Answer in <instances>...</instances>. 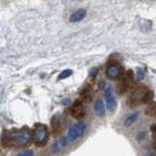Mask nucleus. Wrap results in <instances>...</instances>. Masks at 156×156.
Wrapping results in <instances>:
<instances>
[{"mask_svg":"<svg viewBox=\"0 0 156 156\" xmlns=\"http://www.w3.org/2000/svg\"><path fill=\"white\" fill-rule=\"evenodd\" d=\"M69 142H70V140L67 139V137H65V138H62V139H59V140H57V142L54 143L53 150H54V151H60V150H62V149L67 145Z\"/></svg>","mask_w":156,"mask_h":156,"instance_id":"obj_11","label":"nucleus"},{"mask_svg":"<svg viewBox=\"0 0 156 156\" xmlns=\"http://www.w3.org/2000/svg\"><path fill=\"white\" fill-rule=\"evenodd\" d=\"M133 72L131 71V70H129L125 75H124V78H122V82L118 85V91H119V94H124V93H126L131 87H132V84H133Z\"/></svg>","mask_w":156,"mask_h":156,"instance_id":"obj_5","label":"nucleus"},{"mask_svg":"<svg viewBox=\"0 0 156 156\" xmlns=\"http://www.w3.org/2000/svg\"><path fill=\"white\" fill-rule=\"evenodd\" d=\"M85 122L83 121H78L77 124H75L73 126H71V129L69 130V133H67V139L69 140H76L77 138L82 136L85 131Z\"/></svg>","mask_w":156,"mask_h":156,"instance_id":"obj_4","label":"nucleus"},{"mask_svg":"<svg viewBox=\"0 0 156 156\" xmlns=\"http://www.w3.org/2000/svg\"><path fill=\"white\" fill-rule=\"evenodd\" d=\"M137 117H138V113H133L132 115H130V117H127V119L125 120V125L126 126H129V125H131L135 120L137 119Z\"/></svg>","mask_w":156,"mask_h":156,"instance_id":"obj_17","label":"nucleus"},{"mask_svg":"<svg viewBox=\"0 0 156 156\" xmlns=\"http://www.w3.org/2000/svg\"><path fill=\"white\" fill-rule=\"evenodd\" d=\"M145 114L150 118H155L156 119V102L155 101H151L148 106H147V109H145Z\"/></svg>","mask_w":156,"mask_h":156,"instance_id":"obj_12","label":"nucleus"},{"mask_svg":"<svg viewBox=\"0 0 156 156\" xmlns=\"http://www.w3.org/2000/svg\"><path fill=\"white\" fill-rule=\"evenodd\" d=\"M144 156H154V155H153V154H150V153H145Z\"/></svg>","mask_w":156,"mask_h":156,"instance_id":"obj_22","label":"nucleus"},{"mask_svg":"<svg viewBox=\"0 0 156 156\" xmlns=\"http://www.w3.org/2000/svg\"><path fill=\"white\" fill-rule=\"evenodd\" d=\"M71 75H72V71L71 70H64L58 76V80H61V79H65V78L70 77Z\"/></svg>","mask_w":156,"mask_h":156,"instance_id":"obj_16","label":"nucleus"},{"mask_svg":"<svg viewBox=\"0 0 156 156\" xmlns=\"http://www.w3.org/2000/svg\"><path fill=\"white\" fill-rule=\"evenodd\" d=\"M31 132L24 127L20 130H7L1 135V144L5 148H22L30 143Z\"/></svg>","mask_w":156,"mask_h":156,"instance_id":"obj_1","label":"nucleus"},{"mask_svg":"<svg viewBox=\"0 0 156 156\" xmlns=\"http://www.w3.org/2000/svg\"><path fill=\"white\" fill-rule=\"evenodd\" d=\"M153 148L156 150V139H154V143H153Z\"/></svg>","mask_w":156,"mask_h":156,"instance_id":"obj_21","label":"nucleus"},{"mask_svg":"<svg viewBox=\"0 0 156 156\" xmlns=\"http://www.w3.org/2000/svg\"><path fill=\"white\" fill-rule=\"evenodd\" d=\"M151 135L154 137V139H156V124L151 126Z\"/></svg>","mask_w":156,"mask_h":156,"instance_id":"obj_20","label":"nucleus"},{"mask_svg":"<svg viewBox=\"0 0 156 156\" xmlns=\"http://www.w3.org/2000/svg\"><path fill=\"white\" fill-rule=\"evenodd\" d=\"M48 129L46 125L43 124H36L35 129L33 131V138H34V143L37 147H44L48 142Z\"/></svg>","mask_w":156,"mask_h":156,"instance_id":"obj_2","label":"nucleus"},{"mask_svg":"<svg viewBox=\"0 0 156 156\" xmlns=\"http://www.w3.org/2000/svg\"><path fill=\"white\" fill-rule=\"evenodd\" d=\"M147 93H148V88L144 87V85H140V87L136 88L129 98V106L130 107H136L139 103H143V98H144Z\"/></svg>","mask_w":156,"mask_h":156,"instance_id":"obj_3","label":"nucleus"},{"mask_svg":"<svg viewBox=\"0 0 156 156\" xmlns=\"http://www.w3.org/2000/svg\"><path fill=\"white\" fill-rule=\"evenodd\" d=\"M80 98H83L84 101L89 102V101L93 98V91H91V88H90V87H85V88L80 91Z\"/></svg>","mask_w":156,"mask_h":156,"instance_id":"obj_13","label":"nucleus"},{"mask_svg":"<svg viewBox=\"0 0 156 156\" xmlns=\"http://www.w3.org/2000/svg\"><path fill=\"white\" fill-rule=\"evenodd\" d=\"M103 90H105V98H106L107 108H108L109 111H114L115 107H117V101H115V98H114V95H113L112 88L106 84V87L103 88Z\"/></svg>","mask_w":156,"mask_h":156,"instance_id":"obj_6","label":"nucleus"},{"mask_svg":"<svg viewBox=\"0 0 156 156\" xmlns=\"http://www.w3.org/2000/svg\"><path fill=\"white\" fill-rule=\"evenodd\" d=\"M17 156H35V154L33 150H24V151L20 153Z\"/></svg>","mask_w":156,"mask_h":156,"instance_id":"obj_18","label":"nucleus"},{"mask_svg":"<svg viewBox=\"0 0 156 156\" xmlns=\"http://www.w3.org/2000/svg\"><path fill=\"white\" fill-rule=\"evenodd\" d=\"M85 16H87V11H85V10H83V9H79V10L75 11V12L71 15V17H70V22H79V20H83Z\"/></svg>","mask_w":156,"mask_h":156,"instance_id":"obj_10","label":"nucleus"},{"mask_svg":"<svg viewBox=\"0 0 156 156\" xmlns=\"http://www.w3.org/2000/svg\"><path fill=\"white\" fill-rule=\"evenodd\" d=\"M71 114L72 117L76 118V119H82V118L85 115V108L83 106V102L82 101H75L72 107H71Z\"/></svg>","mask_w":156,"mask_h":156,"instance_id":"obj_7","label":"nucleus"},{"mask_svg":"<svg viewBox=\"0 0 156 156\" xmlns=\"http://www.w3.org/2000/svg\"><path fill=\"white\" fill-rule=\"evenodd\" d=\"M143 78H144V72L142 70H139L138 71V76H137V80H142Z\"/></svg>","mask_w":156,"mask_h":156,"instance_id":"obj_19","label":"nucleus"},{"mask_svg":"<svg viewBox=\"0 0 156 156\" xmlns=\"http://www.w3.org/2000/svg\"><path fill=\"white\" fill-rule=\"evenodd\" d=\"M153 98H154V93H153L151 90H148V93L145 94V96L143 98V103H148V105H149V103L151 102Z\"/></svg>","mask_w":156,"mask_h":156,"instance_id":"obj_15","label":"nucleus"},{"mask_svg":"<svg viewBox=\"0 0 156 156\" xmlns=\"http://www.w3.org/2000/svg\"><path fill=\"white\" fill-rule=\"evenodd\" d=\"M95 112L98 117H105L106 112H105V103L101 101V100H98L95 102Z\"/></svg>","mask_w":156,"mask_h":156,"instance_id":"obj_14","label":"nucleus"},{"mask_svg":"<svg viewBox=\"0 0 156 156\" xmlns=\"http://www.w3.org/2000/svg\"><path fill=\"white\" fill-rule=\"evenodd\" d=\"M121 73H122V69L117 64H111L106 69V76L109 79H117L121 76Z\"/></svg>","mask_w":156,"mask_h":156,"instance_id":"obj_8","label":"nucleus"},{"mask_svg":"<svg viewBox=\"0 0 156 156\" xmlns=\"http://www.w3.org/2000/svg\"><path fill=\"white\" fill-rule=\"evenodd\" d=\"M52 130H53V135L54 136H58L61 133V130H62V125H61V121L58 117H54L52 119Z\"/></svg>","mask_w":156,"mask_h":156,"instance_id":"obj_9","label":"nucleus"}]
</instances>
